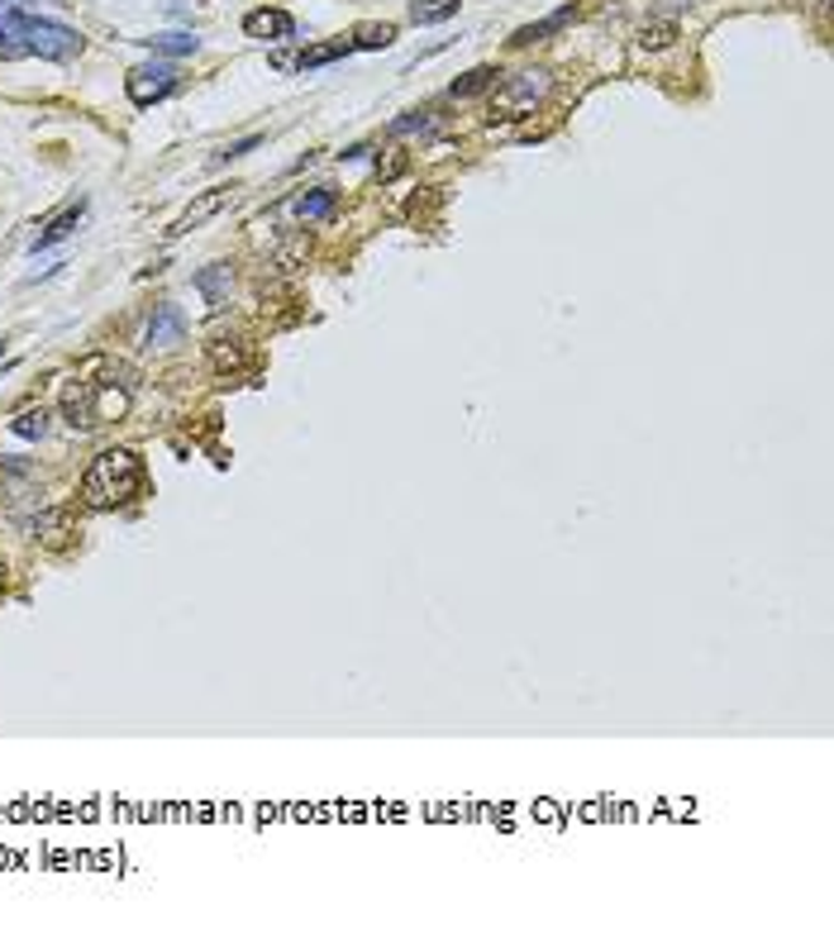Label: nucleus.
<instances>
[{
  "label": "nucleus",
  "mask_w": 834,
  "mask_h": 929,
  "mask_svg": "<svg viewBox=\"0 0 834 929\" xmlns=\"http://www.w3.org/2000/svg\"><path fill=\"white\" fill-rule=\"evenodd\" d=\"M87 48L77 29L57 20H34L15 5H0V57H29L39 53L48 63H72V57Z\"/></svg>",
  "instance_id": "1"
},
{
  "label": "nucleus",
  "mask_w": 834,
  "mask_h": 929,
  "mask_svg": "<svg viewBox=\"0 0 834 929\" xmlns=\"http://www.w3.org/2000/svg\"><path fill=\"white\" fill-rule=\"evenodd\" d=\"M139 491H143V463H139V453L105 449V453H95L91 463H87L77 496H81V505H91V511H115V505L134 501Z\"/></svg>",
  "instance_id": "2"
},
{
  "label": "nucleus",
  "mask_w": 834,
  "mask_h": 929,
  "mask_svg": "<svg viewBox=\"0 0 834 929\" xmlns=\"http://www.w3.org/2000/svg\"><path fill=\"white\" fill-rule=\"evenodd\" d=\"M129 410V391L115 382H72L63 396V415L72 429H95L111 425Z\"/></svg>",
  "instance_id": "3"
},
{
  "label": "nucleus",
  "mask_w": 834,
  "mask_h": 929,
  "mask_svg": "<svg viewBox=\"0 0 834 929\" xmlns=\"http://www.w3.org/2000/svg\"><path fill=\"white\" fill-rule=\"evenodd\" d=\"M549 87H553V72H543V67H535V72H515V77H505L501 87H497V95H491V115L497 119H519V115H529L535 105L549 95Z\"/></svg>",
  "instance_id": "4"
},
{
  "label": "nucleus",
  "mask_w": 834,
  "mask_h": 929,
  "mask_svg": "<svg viewBox=\"0 0 834 929\" xmlns=\"http://www.w3.org/2000/svg\"><path fill=\"white\" fill-rule=\"evenodd\" d=\"M125 91L134 105H158L177 91V67L172 63H143L125 77Z\"/></svg>",
  "instance_id": "5"
},
{
  "label": "nucleus",
  "mask_w": 834,
  "mask_h": 929,
  "mask_svg": "<svg viewBox=\"0 0 834 929\" xmlns=\"http://www.w3.org/2000/svg\"><path fill=\"white\" fill-rule=\"evenodd\" d=\"M229 196H234V191H229V186H215V191H205V196H196V201L187 205V210L177 215L167 234H191V229H201L205 220H215V215L224 210V205H229Z\"/></svg>",
  "instance_id": "6"
},
{
  "label": "nucleus",
  "mask_w": 834,
  "mask_h": 929,
  "mask_svg": "<svg viewBox=\"0 0 834 929\" xmlns=\"http://www.w3.org/2000/svg\"><path fill=\"white\" fill-rule=\"evenodd\" d=\"M244 34L248 39H262V43H282V39H292L296 34V20L286 15V10H277V5H262V10H253V15L244 20Z\"/></svg>",
  "instance_id": "7"
},
{
  "label": "nucleus",
  "mask_w": 834,
  "mask_h": 929,
  "mask_svg": "<svg viewBox=\"0 0 834 929\" xmlns=\"http://www.w3.org/2000/svg\"><path fill=\"white\" fill-rule=\"evenodd\" d=\"M187 339V315H181V306H158L149 320V330H143V344L149 348H177Z\"/></svg>",
  "instance_id": "8"
},
{
  "label": "nucleus",
  "mask_w": 834,
  "mask_h": 929,
  "mask_svg": "<svg viewBox=\"0 0 834 929\" xmlns=\"http://www.w3.org/2000/svg\"><path fill=\"white\" fill-rule=\"evenodd\" d=\"M81 215H87V201H77V205H67V210H63V215H57V220H53V224H48V229H43V234H39V238H34V244H29V248H34V253H43V248H53V244H63V238H72V234H77V224H81Z\"/></svg>",
  "instance_id": "9"
},
{
  "label": "nucleus",
  "mask_w": 834,
  "mask_h": 929,
  "mask_svg": "<svg viewBox=\"0 0 834 929\" xmlns=\"http://www.w3.org/2000/svg\"><path fill=\"white\" fill-rule=\"evenodd\" d=\"M196 292L210 300V306H224L229 292H234V268H229V262H215V268L196 272Z\"/></svg>",
  "instance_id": "10"
},
{
  "label": "nucleus",
  "mask_w": 834,
  "mask_h": 929,
  "mask_svg": "<svg viewBox=\"0 0 834 929\" xmlns=\"http://www.w3.org/2000/svg\"><path fill=\"white\" fill-rule=\"evenodd\" d=\"M34 534H39L48 549H67L72 534H77V529H72V511H43L39 520H34Z\"/></svg>",
  "instance_id": "11"
},
{
  "label": "nucleus",
  "mask_w": 834,
  "mask_h": 929,
  "mask_svg": "<svg viewBox=\"0 0 834 929\" xmlns=\"http://www.w3.org/2000/svg\"><path fill=\"white\" fill-rule=\"evenodd\" d=\"M573 15H577V10H573V5H563V10H553V15H549V20H539V24H525V29H515V39H511V43H515V48H529V43H539V39H549V34H559V29H563V24H573Z\"/></svg>",
  "instance_id": "12"
},
{
  "label": "nucleus",
  "mask_w": 834,
  "mask_h": 929,
  "mask_svg": "<svg viewBox=\"0 0 834 929\" xmlns=\"http://www.w3.org/2000/svg\"><path fill=\"white\" fill-rule=\"evenodd\" d=\"M334 205H338V191L334 186H316V191H306V196H296V220H324V215H334Z\"/></svg>",
  "instance_id": "13"
},
{
  "label": "nucleus",
  "mask_w": 834,
  "mask_h": 929,
  "mask_svg": "<svg viewBox=\"0 0 834 929\" xmlns=\"http://www.w3.org/2000/svg\"><path fill=\"white\" fill-rule=\"evenodd\" d=\"M497 77H501L497 67H473L463 81H453V87H449V95H453V101H473V95H482V91H491V87H497Z\"/></svg>",
  "instance_id": "14"
},
{
  "label": "nucleus",
  "mask_w": 834,
  "mask_h": 929,
  "mask_svg": "<svg viewBox=\"0 0 834 929\" xmlns=\"http://www.w3.org/2000/svg\"><path fill=\"white\" fill-rule=\"evenodd\" d=\"M458 10H463V0H415V5H410V20L415 24H444V20H453Z\"/></svg>",
  "instance_id": "15"
},
{
  "label": "nucleus",
  "mask_w": 834,
  "mask_h": 929,
  "mask_svg": "<svg viewBox=\"0 0 834 929\" xmlns=\"http://www.w3.org/2000/svg\"><path fill=\"white\" fill-rule=\"evenodd\" d=\"M153 48V53H163V57H191L201 48L196 34H158V39H143Z\"/></svg>",
  "instance_id": "16"
},
{
  "label": "nucleus",
  "mask_w": 834,
  "mask_h": 929,
  "mask_svg": "<svg viewBox=\"0 0 834 929\" xmlns=\"http://www.w3.org/2000/svg\"><path fill=\"white\" fill-rule=\"evenodd\" d=\"M10 429H15L20 439H43V434H48V410H43V405L20 410V415L10 420Z\"/></svg>",
  "instance_id": "17"
},
{
  "label": "nucleus",
  "mask_w": 834,
  "mask_h": 929,
  "mask_svg": "<svg viewBox=\"0 0 834 929\" xmlns=\"http://www.w3.org/2000/svg\"><path fill=\"white\" fill-rule=\"evenodd\" d=\"M396 43V24H358L354 48H392Z\"/></svg>",
  "instance_id": "18"
},
{
  "label": "nucleus",
  "mask_w": 834,
  "mask_h": 929,
  "mask_svg": "<svg viewBox=\"0 0 834 929\" xmlns=\"http://www.w3.org/2000/svg\"><path fill=\"white\" fill-rule=\"evenodd\" d=\"M344 53H354V43H320V48H310V53H300V57H296V67H300V72H310V67L334 63V57H344Z\"/></svg>",
  "instance_id": "19"
},
{
  "label": "nucleus",
  "mask_w": 834,
  "mask_h": 929,
  "mask_svg": "<svg viewBox=\"0 0 834 929\" xmlns=\"http://www.w3.org/2000/svg\"><path fill=\"white\" fill-rule=\"evenodd\" d=\"M434 129H439V119H434L429 111H425V115L392 119V134H396V139H406V134H434Z\"/></svg>",
  "instance_id": "20"
},
{
  "label": "nucleus",
  "mask_w": 834,
  "mask_h": 929,
  "mask_svg": "<svg viewBox=\"0 0 834 929\" xmlns=\"http://www.w3.org/2000/svg\"><path fill=\"white\" fill-rule=\"evenodd\" d=\"M677 39V24L672 20H654V24H644V29H639V43L644 48H668Z\"/></svg>",
  "instance_id": "21"
},
{
  "label": "nucleus",
  "mask_w": 834,
  "mask_h": 929,
  "mask_svg": "<svg viewBox=\"0 0 834 929\" xmlns=\"http://www.w3.org/2000/svg\"><path fill=\"white\" fill-rule=\"evenodd\" d=\"M210 358H215V367H244V348H224V339L210 344Z\"/></svg>",
  "instance_id": "22"
},
{
  "label": "nucleus",
  "mask_w": 834,
  "mask_h": 929,
  "mask_svg": "<svg viewBox=\"0 0 834 929\" xmlns=\"http://www.w3.org/2000/svg\"><path fill=\"white\" fill-rule=\"evenodd\" d=\"M258 143H262L258 134H248V139H239V143H234V149H224V153H215V163H224V158H244V153H248V149H258Z\"/></svg>",
  "instance_id": "23"
},
{
  "label": "nucleus",
  "mask_w": 834,
  "mask_h": 929,
  "mask_svg": "<svg viewBox=\"0 0 834 929\" xmlns=\"http://www.w3.org/2000/svg\"><path fill=\"white\" fill-rule=\"evenodd\" d=\"M0 591H5V563H0Z\"/></svg>",
  "instance_id": "24"
},
{
  "label": "nucleus",
  "mask_w": 834,
  "mask_h": 929,
  "mask_svg": "<svg viewBox=\"0 0 834 929\" xmlns=\"http://www.w3.org/2000/svg\"><path fill=\"white\" fill-rule=\"evenodd\" d=\"M0 353H5V344H0Z\"/></svg>",
  "instance_id": "25"
}]
</instances>
